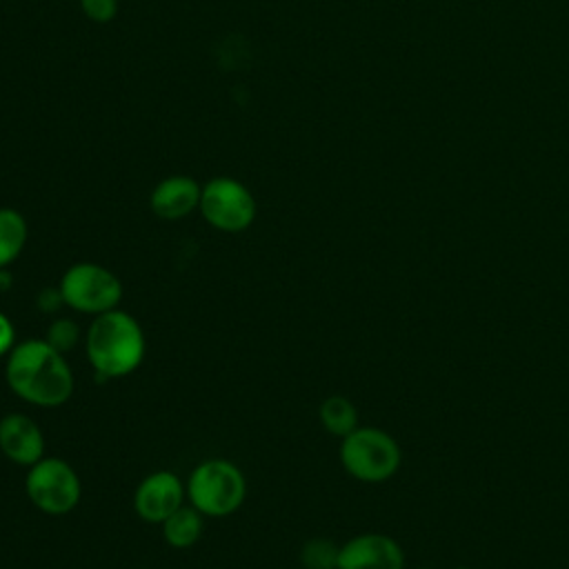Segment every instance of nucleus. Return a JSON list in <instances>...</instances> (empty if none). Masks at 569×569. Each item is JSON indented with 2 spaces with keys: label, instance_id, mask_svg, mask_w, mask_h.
Returning <instances> with one entry per match:
<instances>
[{
  "label": "nucleus",
  "instance_id": "nucleus-5",
  "mask_svg": "<svg viewBox=\"0 0 569 569\" xmlns=\"http://www.w3.org/2000/svg\"><path fill=\"white\" fill-rule=\"evenodd\" d=\"M198 211L213 229L240 233L253 224L258 202L244 182L231 176H213L202 184Z\"/></svg>",
  "mask_w": 569,
  "mask_h": 569
},
{
  "label": "nucleus",
  "instance_id": "nucleus-18",
  "mask_svg": "<svg viewBox=\"0 0 569 569\" xmlns=\"http://www.w3.org/2000/svg\"><path fill=\"white\" fill-rule=\"evenodd\" d=\"M36 305H38L40 311L53 313V311H58L60 305H64V300H62V293H60L58 287H47V289H42V291L38 293Z\"/></svg>",
  "mask_w": 569,
  "mask_h": 569
},
{
  "label": "nucleus",
  "instance_id": "nucleus-13",
  "mask_svg": "<svg viewBox=\"0 0 569 569\" xmlns=\"http://www.w3.org/2000/svg\"><path fill=\"white\" fill-rule=\"evenodd\" d=\"M29 238L27 218L13 207H0V269L18 260Z\"/></svg>",
  "mask_w": 569,
  "mask_h": 569
},
{
  "label": "nucleus",
  "instance_id": "nucleus-11",
  "mask_svg": "<svg viewBox=\"0 0 569 569\" xmlns=\"http://www.w3.org/2000/svg\"><path fill=\"white\" fill-rule=\"evenodd\" d=\"M202 184L184 173L162 178L149 193V207L160 220H182L200 204Z\"/></svg>",
  "mask_w": 569,
  "mask_h": 569
},
{
  "label": "nucleus",
  "instance_id": "nucleus-15",
  "mask_svg": "<svg viewBox=\"0 0 569 569\" xmlns=\"http://www.w3.org/2000/svg\"><path fill=\"white\" fill-rule=\"evenodd\" d=\"M340 545L329 538H309L300 549V562L305 569H338Z\"/></svg>",
  "mask_w": 569,
  "mask_h": 569
},
{
  "label": "nucleus",
  "instance_id": "nucleus-1",
  "mask_svg": "<svg viewBox=\"0 0 569 569\" xmlns=\"http://www.w3.org/2000/svg\"><path fill=\"white\" fill-rule=\"evenodd\" d=\"M4 378L9 389L36 407H60L73 393L71 367L44 338L18 342L7 353Z\"/></svg>",
  "mask_w": 569,
  "mask_h": 569
},
{
  "label": "nucleus",
  "instance_id": "nucleus-21",
  "mask_svg": "<svg viewBox=\"0 0 569 569\" xmlns=\"http://www.w3.org/2000/svg\"><path fill=\"white\" fill-rule=\"evenodd\" d=\"M418 569H433V567H418Z\"/></svg>",
  "mask_w": 569,
  "mask_h": 569
},
{
  "label": "nucleus",
  "instance_id": "nucleus-2",
  "mask_svg": "<svg viewBox=\"0 0 569 569\" xmlns=\"http://www.w3.org/2000/svg\"><path fill=\"white\" fill-rule=\"evenodd\" d=\"M84 351L96 380L124 378L144 360V331L131 313L116 307L93 316L84 336Z\"/></svg>",
  "mask_w": 569,
  "mask_h": 569
},
{
  "label": "nucleus",
  "instance_id": "nucleus-7",
  "mask_svg": "<svg viewBox=\"0 0 569 569\" xmlns=\"http://www.w3.org/2000/svg\"><path fill=\"white\" fill-rule=\"evenodd\" d=\"M24 491L31 505L42 513L64 516L78 507L82 485L67 460L44 456L29 467Z\"/></svg>",
  "mask_w": 569,
  "mask_h": 569
},
{
  "label": "nucleus",
  "instance_id": "nucleus-10",
  "mask_svg": "<svg viewBox=\"0 0 569 569\" xmlns=\"http://www.w3.org/2000/svg\"><path fill=\"white\" fill-rule=\"evenodd\" d=\"M0 451L11 462L31 467L44 458V433L27 413H7L0 418Z\"/></svg>",
  "mask_w": 569,
  "mask_h": 569
},
{
  "label": "nucleus",
  "instance_id": "nucleus-4",
  "mask_svg": "<svg viewBox=\"0 0 569 569\" xmlns=\"http://www.w3.org/2000/svg\"><path fill=\"white\" fill-rule=\"evenodd\" d=\"M247 496V480L242 471L222 458L200 462L187 480V498L200 513L209 518H224L238 511Z\"/></svg>",
  "mask_w": 569,
  "mask_h": 569
},
{
  "label": "nucleus",
  "instance_id": "nucleus-8",
  "mask_svg": "<svg viewBox=\"0 0 569 569\" xmlns=\"http://www.w3.org/2000/svg\"><path fill=\"white\" fill-rule=\"evenodd\" d=\"M187 487L173 471H153L140 480L133 493L136 513L153 525L164 522L178 507L184 505Z\"/></svg>",
  "mask_w": 569,
  "mask_h": 569
},
{
  "label": "nucleus",
  "instance_id": "nucleus-17",
  "mask_svg": "<svg viewBox=\"0 0 569 569\" xmlns=\"http://www.w3.org/2000/svg\"><path fill=\"white\" fill-rule=\"evenodd\" d=\"M80 11L96 24H107L118 13V0H78Z\"/></svg>",
  "mask_w": 569,
  "mask_h": 569
},
{
  "label": "nucleus",
  "instance_id": "nucleus-19",
  "mask_svg": "<svg viewBox=\"0 0 569 569\" xmlns=\"http://www.w3.org/2000/svg\"><path fill=\"white\" fill-rule=\"evenodd\" d=\"M16 347V331L9 316L0 311V356H7Z\"/></svg>",
  "mask_w": 569,
  "mask_h": 569
},
{
  "label": "nucleus",
  "instance_id": "nucleus-16",
  "mask_svg": "<svg viewBox=\"0 0 569 569\" xmlns=\"http://www.w3.org/2000/svg\"><path fill=\"white\" fill-rule=\"evenodd\" d=\"M44 340L58 349L60 353H67L71 351L78 340H80V327L76 320L71 318H56L49 327H47V333H44Z\"/></svg>",
  "mask_w": 569,
  "mask_h": 569
},
{
  "label": "nucleus",
  "instance_id": "nucleus-20",
  "mask_svg": "<svg viewBox=\"0 0 569 569\" xmlns=\"http://www.w3.org/2000/svg\"><path fill=\"white\" fill-rule=\"evenodd\" d=\"M456 569H471V567H456Z\"/></svg>",
  "mask_w": 569,
  "mask_h": 569
},
{
  "label": "nucleus",
  "instance_id": "nucleus-14",
  "mask_svg": "<svg viewBox=\"0 0 569 569\" xmlns=\"http://www.w3.org/2000/svg\"><path fill=\"white\" fill-rule=\"evenodd\" d=\"M320 425L327 433L345 438L358 427V409L347 396H327L318 409Z\"/></svg>",
  "mask_w": 569,
  "mask_h": 569
},
{
  "label": "nucleus",
  "instance_id": "nucleus-9",
  "mask_svg": "<svg viewBox=\"0 0 569 569\" xmlns=\"http://www.w3.org/2000/svg\"><path fill=\"white\" fill-rule=\"evenodd\" d=\"M338 569H405V549L387 533H358L340 545Z\"/></svg>",
  "mask_w": 569,
  "mask_h": 569
},
{
  "label": "nucleus",
  "instance_id": "nucleus-12",
  "mask_svg": "<svg viewBox=\"0 0 569 569\" xmlns=\"http://www.w3.org/2000/svg\"><path fill=\"white\" fill-rule=\"evenodd\" d=\"M160 527L169 547L189 549L200 540L204 531V513H200L193 505H182L164 522H160Z\"/></svg>",
  "mask_w": 569,
  "mask_h": 569
},
{
  "label": "nucleus",
  "instance_id": "nucleus-6",
  "mask_svg": "<svg viewBox=\"0 0 569 569\" xmlns=\"http://www.w3.org/2000/svg\"><path fill=\"white\" fill-rule=\"evenodd\" d=\"M58 289L69 309H76L89 316H98L116 309L122 298L120 278L111 269L98 262L71 264L62 273Z\"/></svg>",
  "mask_w": 569,
  "mask_h": 569
},
{
  "label": "nucleus",
  "instance_id": "nucleus-3",
  "mask_svg": "<svg viewBox=\"0 0 569 569\" xmlns=\"http://www.w3.org/2000/svg\"><path fill=\"white\" fill-rule=\"evenodd\" d=\"M340 465L360 482H385L393 478L402 465V451L396 438L380 427H356L340 438Z\"/></svg>",
  "mask_w": 569,
  "mask_h": 569
}]
</instances>
